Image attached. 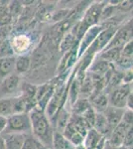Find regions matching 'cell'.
<instances>
[{
	"mask_svg": "<svg viewBox=\"0 0 133 149\" xmlns=\"http://www.w3.org/2000/svg\"><path fill=\"white\" fill-rule=\"evenodd\" d=\"M79 88H81V84H79V81L75 79V80L72 81V85L70 86V91H68V95H69L70 102H71L72 105L76 102L77 100H78V95L79 93Z\"/></svg>",
	"mask_w": 133,
	"mask_h": 149,
	"instance_id": "4316f807",
	"label": "cell"
},
{
	"mask_svg": "<svg viewBox=\"0 0 133 149\" xmlns=\"http://www.w3.org/2000/svg\"><path fill=\"white\" fill-rule=\"evenodd\" d=\"M115 9H116V6L112 5V4H107V5H104L101 10V14H100V19L101 20H105V19L110 18L111 16L113 15Z\"/></svg>",
	"mask_w": 133,
	"mask_h": 149,
	"instance_id": "f1b7e54d",
	"label": "cell"
},
{
	"mask_svg": "<svg viewBox=\"0 0 133 149\" xmlns=\"http://www.w3.org/2000/svg\"><path fill=\"white\" fill-rule=\"evenodd\" d=\"M110 66H111L110 63H107V62L103 61V60H100V61L95 62V63L91 67L89 71H91V74L103 76V74H104L106 72L109 70Z\"/></svg>",
	"mask_w": 133,
	"mask_h": 149,
	"instance_id": "7402d4cb",
	"label": "cell"
},
{
	"mask_svg": "<svg viewBox=\"0 0 133 149\" xmlns=\"http://www.w3.org/2000/svg\"><path fill=\"white\" fill-rule=\"evenodd\" d=\"M0 115L5 117L12 115V98L0 100Z\"/></svg>",
	"mask_w": 133,
	"mask_h": 149,
	"instance_id": "484cf974",
	"label": "cell"
},
{
	"mask_svg": "<svg viewBox=\"0 0 133 149\" xmlns=\"http://www.w3.org/2000/svg\"><path fill=\"white\" fill-rule=\"evenodd\" d=\"M22 149H49L32 134H26Z\"/></svg>",
	"mask_w": 133,
	"mask_h": 149,
	"instance_id": "ffe728a7",
	"label": "cell"
},
{
	"mask_svg": "<svg viewBox=\"0 0 133 149\" xmlns=\"http://www.w3.org/2000/svg\"><path fill=\"white\" fill-rule=\"evenodd\" d=\"M16 58L13 56L0 58V77L5 78L6 76L10 74L14 70Z\"/></svg>",
	"mask_w": 133,
	"mask_h": 149,
	"instance_id": "2e32d148",
	"label": "cell"
},
{
	"mask_svg": "<svg viewBox=\"0 0 133 149\" xmlns=\"http://www.w3.org/2000/svg\"><path fill=\"white\" fill-rule=\"evenodd\" d=\"M29 131H31V122L28 113H16L7 117V126L4 133L27 134Z\"/></svg>",
	"mask_w": 133,
	"mask_h": 149,
	"instance_id": "7a4b0ae2",
	"label": "cell"
},
{
	"mask_svg": "<svg viewBox=\"0 0 133 149\" xmlns=\"http://www.w3.org/2000/svg\"><path fill=\"white\" fill-rule=\"evenodd\" d=\"M95 114H96L95 110L91 107H88V109H86L81 116L83 117L84 120H86V123L93 128V124H94V120H95Z\"/></svg>",
	"mask_w": 133,
	"mask_h": 149,
	"instance_id": "83f0119b",
	"label": "cell"
},
{
	"mask_svg": "<svg viewBox=\"0 0 133 149\" xmlns=\"http://www.w3.org/2000/svg\"><path fill=\"white\" fill-rule=\"evenodd\" d=\"M91 102V107L95 110V112H101L103 113L106 107H108V97L105 93H100L94 97L88 100Z\"/></svg>",
	"mask_w": 133,
	"mask_h": 149,
	"instance_id": "9a60e30c",
	"label": "cell"
},
{
	"mask_svg": "<svg viewBox=\"0 0 133 149\" xmlns=\"http://www.w3.org/2000/svg\"><path fill=\"white\" fill-rule=\"evenodd\" d=\"M31 122V131L32 135L41 141L46 147L52 149L53 140V126L50 118L46 115L45 111L38 107H34L28 112Z\"/></svg>",
	"mask_w": 133,
	"mask_h": 149,
	"instance_id": "6da1fadb",
	"label": "cell"
},
{
	"mask_svg": "<svg viewBox=\"0 0 133 149\" xmlns=\"http://www.w3.org/2000/svg\"><path fill=\"white\" fill-rule=\"evenodd\" d=\"M93 128L95 129L98 133H100L102 136H106V134H108L110 132L111 133V129L109 125L107 123V120H106L105 115L101 112H96L95 114V120H94V124Z\"/></svg>",
	"mask_w": 133,
	"mask_h": 149,
	"instance_id": "4fadbf2b",
	"label": "cell"
},
{
	"mask_svg": "<svg viewBox=\"0 0 133 149\" xmlns=\"http://www.w3.org/2000/svg\"><path fill=\"white\" fill-rule=\"evenodd\" d=\"M75 146L63 135L62 132L54 131L52 140V149H74Z\"/></svg>",
	"mask_w": 133,
	"mask_h": 149,
	"instance_id": "5bb4252c",
	"label": "cell"
},
{
	"mask_svg": "<svg viewBox=\"0 0 133 149\" xmlns=\"http://www.w3.org/2000/svg\"><path fill=\"white\" fill-rule=\"evenodd\" d=\"M121 49L120 48H110V49H106L100 54V60L107 62V63H113L116 62L117 59L119 58Z\"/></svg>",
	"mask_w": 133,
	"mask_h": 149,
	"instance_id": "ac0fdd59",
	"label": "cell"
},
{
	"mask_svg": "<svg viewBox=\"0 0 133 149\" xmlns=\"http://www.w3.org/2000/svg\"><path fill=\"white\" fill-rule=\"evenodd\" d=\"M130 93H131L130 85L122 84L112 91L110 98L108 100V103H110V105L113 107L123 109L126 107V100Z\"/></svg>",
	"mask_w": 133,
	"mask_h": 149,
	"instance_id": "8992f818",
	"label": "cell"
},
{
	"mask_svg": "<svg viewBox=\"0 0 133 149\" xmlns=\"http://www.w3.org/2000/svg\"><path fill=\"white\" fill-rule=\"evenodd\" d=\"M126 107L127 109H133V95H132V92L129 93L127 97V100H126Z\"/></svg>",
	"mask_w": 133,
	"mask_h": 149,
	"instance_id": "8d00e7d4",
	"label": "cell"
},
{
	"mask_svg": "<svg viewBox=\"0 0 133 149\" xmlns=\"http://www.w3.org/2000/svg\"><path fill=\"white\" fill-rule=\"evenodd\" d=\"M78 42L79 41H77V39L72 33H68L63 37L61 43H60V51L63 53L69 52Z\"/></svg>",
	"mask_w": 133,
	"mask_h": 149,
	"instance_id": "d6986e66",
	"label": "cell"
},
{
	"mask_svg": "<svg viewBox=\"0 0 133 149\" xmlns=\"http://www.w3.org/2000/svg\"><path fill=\"white\" fill-rule=\"evenodd\" d=\"M91 107V102L88 98H78L72 104V112L75 115H81Z\"/></svg>",
	"mask_w": 133,
	"mask_h": 149,
	"instance_id": "44dd1931",
	"label": "cell"
},
{
	"mask_svg": "<svg viewBox=\"0 0 133 149\" xmlns=\"http://www.w3.org/2000/svg\"><path fill=\"white\" fill-rule=\"evenodd\" d=\"M104 5L105 4H103V3L91 4V5L86 10V13H84V18L81 21H83L88 28L93 27V26H95L96 23L100 20L101 10H102Z\"/></svg>",
	"mask_w": 133,
	"mask_h": 149,
	"instance_id": "52a82bcc",
	"label": "cell"
},
{
	"mask_svg": "<svg viewBox=\"0 0 133 149\" xmlns=\"http://www.w3.org/2000/svg\"><path fill=\"white\" fill-rule=\"evenodd\" d=\"M129 125L125 124L124 122H120L118 125H116L112 129L109 137V144L111 147H120L123 144V139L126 134V131L129 128Z\"/></svg>",
	"mask_w": 133,
	"mask_h": 149,
	"instance_id": "9c48e42d",
	"label": "cell"
},
{
	"mask_svg": "<svg viewBox=\"0 0 133 149\" xmlns=\"http://www.w3.org/2000/svg\"><path fill=\"white\" fill-rule=\"evenodd\" d=\"M105 141H106V138L104 137L102 140L100 141L97 145L93 146V147H89V148H86V149H104V145H105Z\"/></svg>",
	"mask_w": 133,
	"mask_h": 149,
	"instance_id": "74e56055",
	"label": "cell"
},
{
	"mask_svg": "<svg viewBox=\"0 0 133 149\" xmlns=\"http://www.w3.org/2000/svg\"><path fill=\"white\" fill-rule=\"evenodd\" d=\"M8 10L11 17H17L21 13V3L17 1L10 2V4H8Z\"/></svg>",
	"mask_w": 133,
	"mask_h": 149,
	"instance_id": "f546056e",
	"label": "cell"
},
{
	"mask_svg": "<svg viewBox=\"0 0 133 149\" xmlns=\"http://www.w3.org/2000/svg\"><path fill=\"white\" fill-rule=\"evenodd\" d=\"M123 111H124L123 109H117V107H111V105H108V107H106L103 114L105 115L106 120H107V123H108V125H109L111 130L121 122Z\"/></svg>",
	"mask_w": 133,
	"mask_h": 149,
	"instance_id": "8fae6325",
	"label": "cell"
},
{
	"mask_svg": "<svg viewBox=\"0 0 133 149\" xmlns=\"http://www.w3.org/2000/svg\"><path fill=\"white\" fill-rule=\"evenodd\" d=\"M70 118H71V115L66 109H62L60 110V112L57 115V127H58V132L64 131L65 127L67 126V124L69 123Z\"/></svg>",
	"mask_w": 133,
	"mask_h": 149,
	"instance_id": "cb8c5ba5",
	"label": "cell"
},
{
	"mask_svg": "<svg viewBox=\"0 0 133 149\" xmlns=\"http://www.w3.org/2000/svg\"><path fill=\"white\" fill-rule=\"evenodd\" d=\"M102 30L101 26H93V27H89L88 29L84 35L83 36V39H81V44L79 45L78 49V55L79 57L83 56V54L88 50V48L91 46V43L93 42L94 39L97 37V35L100 33V31Z\"/></svg>",
	"mask_w": 133,
	"mask_h": 149,
	"instance_id": "ba28073f",
	"label": "cell"
},
{
	"mask_svg": "<svg viewBox=\"0 0 133 149\" xmlns=\"http://www.w3.org/2000/svg\"><path fill=\"white\" fill-rule=\"evenodd\" d=\"M113 149H128V148H125L124 146H120V147H115V148H113Z\"/></svg>",
	"mask_w": 133,
	"mask_h": 149,
	"instance_id": "ab89813d",
	"label": "cell"
},
{
	"mask_svg": "<svg viewBox=\"0 0 133 149\" xmlns=\"http://www.w3.org/2000/svg\"><path fill=\"white\" fill-rule=\"evenodd\" d=\"M93 92V81H91V74H86L83 83L81 85V88H79V93H84V95H91Z\"/></svg>",
	"mask_w": 133,
	"mask_h": 149,
	"instance_id": "d4e9b609",
	"label": "cell"
},
{
	"mask_svg": "<svg viewBox=\"0 0 133 149\" xmlns=\"http://www.w3.org/2000/svg\"><path fill=\"white\" fill-rule=\"evenodd\" d=\"M20 85V78L15 74H10L3 78L1 83V91L4 93H12L18 88Z\"/></svg>",
	"mask_w": 133,
	"mask_h": 149,
	"instance_id": "7c38bea8",
	"label": "cell"
},
{
	"mask_svg": "<svg viewBox=\"0 0 133 149\" xmlns=\"http://www.w3.org/2000/svg\"><path fill=\"white\" fill-rule=\"evenodd\" d=\"M68 97V88L66 86H61L56 88L52 97L50 98L47 107H46V115L48 118H57V115L60 112V110L63 109L66 98Z\"/></svg>",
	"mask_w": 133,
	"mask_h": 149,
	"instance_id": "3957f363",
	"label": "cell"
},
{
	"mask_svg": "<svg viewBox=\"0 0 133 149\" xmlns=\"http://www.w3.org/2000/svg\"><path fill=\"white\" fill-rule=\"evenodd\" d=\"M74 149H86V147H84V143H83V144H79V145L75 146Z\"/></svg>",
	"mask_w": 133,
	"mask_h": 149,
	"instance_id": "f35d334b",
	"label": "cell"
},
{
	"mask_svg": "<svg viewBox=\"0 0 133 149\" xmlns=\"http://www.w3.org/2000/svg\"><path fill=\"white\" fill-rule=\"evenodd\" d=\"M5 3L6 2L1 1V4H0V28L5 27L12 20V17L8 10V4Z\"/></svg>",
	"mask_w": 133,
	"mask_h": 149,
	"instance_id": "603a6c76",
	"label": "cell"
},
{
	"mask_svg": "<svg viewBox=\"0 0 133 149\" xmlns=\"http://www.w3.org/2000/svg\"><path fill=\"white\" fill-rule=\"evenodd\" d=\"M132 40V20L129 21L127 24L122 26L116 30L114 33L113 37L111 38L110 42L106 46V49H110V48H120L122 49L125 44H127L129 41Z\"/></svg>",
	"mask_w": 133,
	"mask_h": 149,
	"instance_id": "5b68a950",
	"label": "cell"
},
{
	"mask_svg": "<svg viewBox=\"0 0 133 149\" xmlns=\"http://www.w3.org/2000/svg\"><path fill=\"white\" fill-rule=\"evenodd\" d=\"M131 81H132V69L127 70L125 72V74H123L122 77V84L124 83L125 85H130Z\"/></svg>",
	"mask_w": 133,
	"mask_h": 149,
	"instance_id": "836d02e7",
	"label": "cell"
},
{
	"mask_svg": "<svg viewBox=\"0 0 133 149\" xmlns=\"http://www.w3.org/2000/svg\"><path fill=\"white\" fill-rule=\"evenodd\" d=\"M117 28L116 26H108L104 29L100 31V33L97 35V37L94 39V41L91 43V45L88 48V53L86 55H91L93 56L94 53L100 52L101 50H103L106 46L108 45V43L110 42L111 38L113 37L114 33L116 32Z\"/></svg>",
	"mask_w": 133,
	"mask_h": 149,
	"instance_id": "277c9868",
	"label": "cell"
},
{
	"mask_svg": "<svg viewBox=\"0 0 133 149\" xmlns=\"http://www.w3.org/2000/svg\"><path fill=\"white\" fill-rule=\"evenodd\" d=\"M7 37V29L5 27L0 28V46L6 41Z\"/></svg>",
	"mask_w": 133,
	"mask_h": 149,
	"instance_id": "d590c367",
	"label": "cell"
},
{
	"mask_svg": "<svg viewBox=\"0 0 133 149\" xmlns=\"http://www.w3.org/2000/svg\"><path fill=\"white\" fill-rule=\"evenodd\" d=\"M133 129L132 126H130L126 131V134L123 139V144L122 146H124L125 148H131L132 147V141H133Z\"/></svg>",
	"mask_w": 133,
	"mask_h": 149,
	"instance_id": "4dcf8cb0",
	"label": "cell"
},
{
	"mask_svg": "<svg viewBox=\"0 0 133 149\" xmlns=\"http://www.w3.org/2000/svg\"><path fill=\"white\" fill-rule=\"evenodd\" d=\"M116 8L121 11H129L132 8V1H119V4L116 5Z\"/></svg>",
	"mask_w": 133,
	"mask_h": 149,
	"instance_id": "d6a6232c",
	"label": "cell"
},
{
	"mask_svg": "<svg viewBox=\"0 0 133 149\" xmlns=\"http://www.w3.org/2000/svg\"><path fill=\"white\" fill-rule=\"evenodd\" d=\"M7 126V117L0 115V134L4 133Z\"/></svg>",
	"mask_w": 133,
	"mask_h": 149,
	"instance_id": "e575fe53",
	"label": "cell"
},
{
	"mask_svg": "<svg viewBox=\"0 0 133 149\" xmlns=\"http://www.w3.org/2000/svg\"><path fill=\"white\" fill-rule=\"evenodd\" d=\"M122 122H124L125 124L129 126H132V122H133V112L131 109H126L125 111H123L122 115Z\"/></svg>",
	"mask_w": 133,
	"mask_h": 149,
	"instance_id": "1f68e13d",
	"label": "cell"
},
{
	"mask_svg": "<svg viewBox=\"0 0 133 149\" xmlns=\"http://www.w3.org/2000/svg\"><path fill=\"white\" fill-rule=\"evenodd\" d=\"M25 136L26 134L22 133H4V149H22Z\"/></svg>",
	"mask_w": 133,
	"mask_h": 149,
	"instance_id": "30bf717a",
	"label": "cell"
},
{
	"mask_svg": "<svg viewBox=\"0 0 133 149\" xmlns=\"http://www.w3.org/2000/svg\"><path fill=\"white\" fill-rule=\"evenodd\" d=\"M31 66V59L28 56H19L15 60L14 70L18 74H24L28 72Z\"/></svg>",
	"mask_w": 133,
	"mask_h": 149,
	"instance_id": "e0dca14e",
	"label": "cell"
}]
</instances>
